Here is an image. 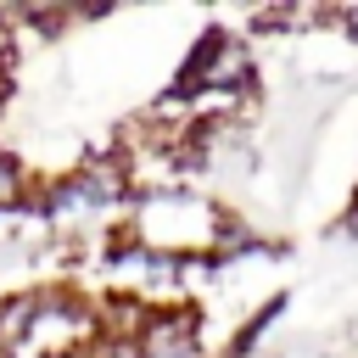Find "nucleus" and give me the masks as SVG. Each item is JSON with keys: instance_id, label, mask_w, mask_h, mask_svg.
<instances>
[{"instance_id": "20e7f679", "label": "nucleus", "mask_w": 358, "mask_h": 358, "mask_svg": "<svg viewBox=\"0 0 358 358\" xmlns=\"http://www.w3.org/2000/svg\"><path fill=\"white\" fill-rule=\"evenodd\" d=\"M34 185H39V173L22 162V151H17V145H6V140H0V218L28 213V207H34Z\"/></svg>"}, {"instance_id": "f03ea898", "label": "nucleus", "mask_w": 358, "mask_h": 358, "mask_svg": "<svg viewBox=\"0 0 358 358\" xmlns=\"http://www.w3.org/2000/svg\"><path fill=\"white\" fill-rule=\"evenodd\" d=\"M224 201H213L201 185L179 179V185H151V190H134L129 207H123V241L129 246H145L168 263H213V246H218V224H224Z\"/></svg>"}, {"instance_id": "f257e3e1", "label": "nucleus", "mask_w": 358, "mask_h": 358, "mask_svg": "<svg viewBox=\"0 0 358 358\" xmlns=\"http://www.w3.org/2000/svg\"><path fill=\"white\" fill-rule=\"evenodd\" d=\"M123 207H129V173L106 145V151H84L73 168L39 179L28 213L45 224V235H56L67 246H101L123 229Z\"/></svg>"}, {"instance_id": "423d86ee", "label": "nucleus", "mask_w": 358, "mask_h": 358, "mask_svg": "<svg viewBox=\"0 0 358 358\" xmlns=\"http://www.w3.org/2000/svg\"><path fill=\"white\" fill-rule=\"evenodd\" d=\"M330 28L358 50V6H330Z\"/></svg>"}, {"instance_id": "7ed1b4c3", "label": "nucleus", "mask_w": 358, "mask_h": 358, "mask_svg": "<svg viewBox=\"0 0 358 358\" xmlns=\"http://www.w3.org/2000/svg\"><path fill=\"white\" fill-rule=\"evenodd\" d=\"M123 358H213L201 308H190V302L145 308V319L123 336Z\"/></svg>"}, {"instance_id": "39448f33", "label": "nucleus", "mask_w": 358, "mask_h": 358, "mask_svg": "<svg viewBox=\"0 0 358 358\" xmlns=\"http://www.w3.org/2000/svg\"><path fill=\"white\" fill-rule=\"evenodd\" d=\"M17 67H22V34L11 28V17H0V106L17 90Z\"/></svg>"}]
</instances>
